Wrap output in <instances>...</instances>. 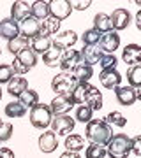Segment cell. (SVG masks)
<instances>
[{"mask_svg": "<svg viewBox=\"0 0 141 158\" xmlns=\"http://www.w3.org/2000/svg\"><path fill=\"white\" fill-rule=\"evenodd\" d=\"M85 137L92 144H101L106 146L109 139L113 137V128L104 121V119H90L85 128Z\"/></svg>", "mask_w": 141, "mask_h": 158, "instance_id": "6da1fadb", "label": "cell"}, {"mask_svg": "<svg viewBox=\"0 0 141 158\" xmlns=\"http://www.w3.org/2000/svg\"><path fill=\"white\" fill-rule=\"evenodd\" d=\"M106 153L109 158H127L130 153V137H127V134L113 135L106 146Z\"/></svg>", "mask_w": 141, "mask_h": 158, "instance_id": "7a4b0ae2", "label": "cell"}, {"mask_svg": "<svg viewBox=\"0 0 141 158\" xmlns=\"http://www.w3.org/2000/svg\"><path fill=\"white\" fill-rule=\"evenodd\" d=\"M35 63H37V55H35L30 48H27V49H23L21 53H18L16 56H14V62L11 63V67H12V70H14V74L23 76V74H27L30 69H34Z\"/></svg>", "mask_w": 141, "mask_h": 158, "instance_id": "3957f363", "label": "cell"}, {"mask_svg": "<svg viewBox=\"0 0 141 158\" xmlns=\"http://www.w3.org/2000/svg\"><path fill=\"white\" fill-rule=\"evenodd\" d=\"M78 85L76 79L73 77L71 72H60L51 79V90L56 95H71L74 90V86Z\"/></svg>", "mask_w": 141, "mask_h": 158, "instance_id": "277c9868", "label": "cell"}, {"mask_svg": "<svg viewBox=\"0 0 141 158\" xmlns=\"http://www.w3.org/2000/svg\"><path fill=\"white\" fill-rule=\"evenodd\" d=\"M51 118H53V114H51L50 107L46 104H37L30 109V123L34 125L35 128L41 130L48 128L51 123Z\"/></svg>", "mask_w": 141, "mask_h": 158, "instance_id": "5b68a950", "label": "cell"}, {"mask_svg": "<svg viewBox=\"0 0 141 158\" xmlns=\"http://www.w3.org/2000/svg\"><path fill=\"white\" fill-rule=\"evenodd\" d=\"M51 132L55 135H69L74 130V118H71L69 114H58V116H53L51 118Z\"/></svg>", "mask_w": 141, "mask_h": 158, "instance_id": "8992f818", "label": "cell"}, {"mask_svg": "<svg viewBox=\"0 0 141 158\" xmlns=\"http://www.w3.org/2000/svg\"><path fill=\"white\" fill-rule=\"evenodd\" d=\"M48 7H50V16L55 18L56 21L67 19L73 12L69 0H51V2H48Z\"/></svg>", "mask_w": 141, "mask_h": 158, "instance_id": "52a82bcc", "label": "cell"}, {"mask_svg": "<svg viewBox=\"0 0 141 158\" xmlns=\"http://www.w3.org/2000/svg\"><path fill=\"white\" fill-rule=\"evenodd\" d=\"M99 49L104 53V55H115V51L118 49L120 46V35L117 32H108V34L101 35V40H99Z\"/></svg>", "mask_w": 141, "mask_h": 158, "instance_id": "ba28073f", "label": "cell"}, {"mask_svg": "<svg viewBox=\"0 0 141 158\" xmlns=\"http://www.w3.org/2000/svg\"><path fill=\"white\" fill-rule=\"evenodd\" d=\"M109 21H111V30L113 32H117L118 34L120 30H125L129 27L130 23V12L127 9H115L113 14L109 16Z\"/></svg>", "mask_w": 141, "mask_h": 158, "instance_id": "9c48e42d", "label": "cell"}, {"mask_svg": "<svg viewBox=\"0 0 141 158\" xmlns=\"http://www.w3.org/2000/svg\"><path fill=\"white\" fill-rule=\"evenodd\" d=\"M48 107L53 116H58V114H67L74 107V104L71 100V95H56Z\"/></svg>", "mask_w": 141, "mask_h": 158, "instance_id": "30bf717a", "label": "cell"}, {"mask_svg": "<svg viewBox=\"0 0 141 158\" xmlns=\"http://www.w3.org/2000/svg\"><path fill=\"white\" fill-rule=\"evenodd\" d=\"M76 40H78V35H76V32H73V30H65V32H60V34L55 35V39L51 40V46L53 48H56V49H69L71 46L76 44Z\"/></svg>", "mask_w": 141, "mask_h": 158, "instance_id": "8fae6325", "label": "cell"}, {"mask_svg": "<svg viewBox=\"0 0 141 158\" xmlns=\"http://www.w3.org/2000/svg\"><path fill=\"white\" fill-rule=\"evenodd\" d=\"M81 62V56H79V51L76 49H65L62 55V60H60V65L58 67L62 69V72H73L74 67H78Z\"/></svg>", "mask_w": 141, "mask_h": 158, "instance_id": "7c38bea8", "label": "cell"}, {"mask_svg": "<svg viewBox=\"0 0 141 158\" xmlns=\"http://www.w3.org/2000/svg\"><path fill=\"white\" fill-rule=\"evenodd\" d=\"M99 81L101 85L106 88V90H115L118 88L120 83H122V76L117 69H109V70H101L99 74Z\"/></svg>", "mask_w": 141, "mask_h": 158, "instance_id": "4fadbf2b", "label": "cell"}, {"mask_svg": "<svg viewBox=\"0 0 141 158\" xmlns=\"http://www.w3.org/2000/svg\"><path fill=\"white\" fill-rule=\"evenodd\" d=\"M102 55H104V53L99 49V46H83V49L79 51L81 62L86 63V65H90V67H94L95 63H99Z\"/></svg>", "mask_w": 141, "mask_h": 158, "instance_id": "5bb4252c", "label": "cell"}, {"mask_svg": "<svg viewBox=\"0 0 141 158\" xmlns=\"http://www.w3.org/2000/svg\"><path fill=\"white\" fill-rule=\"evenodd\" d=\"M39 30H41V21H37L35 18L28 16L27 19H23L21 25H20V32H21L23 37H27L28 40L34 39L39 35Z\"/></svg>", "mask_w": 141, "mask_h": 158, "instance_id": "9a60e30c", "label": "cell"}, {"mask_svg": "<svg viewBox=\"0 0 141 158\" xmlns=\"http://www.w3.org/2000/svg\"><path fill=\"white\" fill-rule=\"evenodd\" d=\"M18 35H20V23H16L11 18L0 21V37H4L6 40H12Z\"/></svg>", "mask_w": 141, "mask_h": 158, "instance_id": "2e32d148", "label": "cell"}, {"mask_svg": "<svg viewBox=\"0 0 141 158\" xmlns=\"http://www.w3.org/2000/svg\"><path fill=\"white\" fill-rule=\"evenodd\" d=\"M122 60H124L127 65L134 67V65H139L141 62V46L138 44H127L122 51Z\"/></svg>", "mask_w": 141, "mask_h": 158, "instance_id": "e0dca14e", "label": "cell"}, {"mask_svg": "<svg viewBox=\"0 0 141 158\" xmlns=\"http://www.w3.org/2000/svg\"><path fill=\"white\" fill-rule=\"evenodd\" d=\"M115 97H117V100H118L120 106H132L138 98H136V90L134 88H130V86H118V88H115Z\"/></svg>", "mask_w": 141, "mask_h": 158, "instance_id": "ac0fdd59", "label": "cell"}, {"mask_svg": "<svg viewBox=\"0 0 141 158\" xmlns=\"http://www.w3.org/2000/svg\"><path fill=\"white\" fill-rule=\"evenodd\" d=\"M58 148V141H56V135L51 132V130H46L42 132L39 137V149L42 153H53Z\"/></svg>", "mask_w": 141, "mask_h": 158, "instance_id": "d6986e66", "label": "cell"}, {"mask_svg": "<svg viewBox=\"0 0 141 158\" xmlns=\"http://www.w3.org/2000/svg\"><path fill=\"white\" fill-rule=\"evenodd\" d=\"M83 106H88L92 111H99L102 107V93L97 90L95 86H92L86 90V95H85V104Z\"/></svg>", "mask_w": 141, "mask_h": 158, "instance_id": "ffe728a7", "label": "cell"}, {"mask_svg": "<svg viewBox=\"0 0 141 158\" xmlns=\"http://www.w3.org/2000/svg\"><path fill=\"white\" fill-rule=\"evenodd\" d=\"M25 90H28V81L25 77L14 76V77L7 83V93L12 97H20Z\"/></svg>", "mask_w": 141, "mask_h": 158, "instance_id": "44dd1931", "label": "cell"}, {"mask_svg": "<svg viewBox=\"0 0 141 158\" xmlns=\"http://www.w3.org/2000/svg\"><path fill=\"white\" fill-rule=\"evenodd\" d=\"M30 16V4L27 2H14L11 6V19L14 21H23Z\"/></svg>", "mask_w": 141, "mask_h": 158, "instance_id": "7402d4cb", "label": "cell"}, {"mask_svg": "<svg viewBox=\"0 0 141 158\" xmlns=\"http://www.w3.org/2000/svg\"><path fill=\"white\" fill-rule=\"evenodd\" d=\"M71 74L76 79V83H88L90 77L94 76V67L86 65V63H79L78 67H74V70Z\"/></svg>", "mask_w": 141, "mask_h": 158, "instance_id": "603a6c76", "label": "cell"}, {"mask_svg": "<svg viewBox=\"0 0 141 158\" xmlns=\"http://www.w3.org/2000/svg\"><path fill=\"white\" fill-rule=\"evenodd\" d=\"M30 49L34 51L35 55H44L46 51L51 48V39L50 37H42V35H37L34 39H30Z\"/></svg>", "mask_w": 141, "mask_h": 158, "instance_id": "cb8c5ba5", "label": "cell"}, {"mask_svg": "<svg viewBox=\"0 0 141 158\" xmlns=\"http://www.w3.org/2000/svg\"><path fill=\"white\" fill-rule=\"evenodd\" d=\"M30 16L35 18L37 21H42L50 16V7H48V2H42V0H37L30 6Z\"/></svg>", "mask_w": 141, "mask_h": 158, "instance_id": "d4e9b609", "label": "cell"}, {"mask_svg": "<svg viewBox=\"0 0 141 158\" xmlns=\"http://www.w3.org/2000/svg\"><path fill=\"white\" fill-rule=\"evenodd\" d=\"M58 30H60V21H56L55 18L48 16L46 19H42L39 35H42V37H50V35H55Z\"/></svg>", "mask_w": 141, "mask_h": 158, "instance_id": "484cf974", "label": "cell"}, {"mask_svg": "<svg viewBox=\"0 0 141 158\" xmlns=\"http://www.w3.org/2000/svg\"><path fill=\"white\" fill-rule=\"evenodd\" d=\"M18 102H20L25 109H27V107L32 109L34 106L39 104V93H37L35 90H25L21 95L18 97Z\"/></svg>", "mask_w": 141, "mask_h": 158, "instance_id": "4316f807", "label": "cell"}, {"mask_svg": "<svg viewBox=\"0 0 141 158\" xmlns=\"http://www.w3.org/2000/svg\"><path fill=\"white\" fill-rule=\"evenodd\" d=\"M85 148V139L78 134H69L65 135V149L73 153H79Z\"/></svg>", "mask_w": 141, "mask_h": 158, "instance_id": "83f0119b", "label": "cell"}, {"mask_svg": "<svg viewBox=\"0 0 141 158\" xmlns=\"http://www.w3.org/2000/svg\"><path fill=\"white\" fill-rule=\"evenodd\" d=\"M64 51L62 49H56V48H50L42 55V62L48 65V67H58L60 65V60H62Z\"/></svg>", "mask_w": 141, "mask_h": 158, "instance_id": "f1b7e54d", "label": "cell"}, {"mask_svg": "<svg viewBox=\"0 0 141 158\" xmlns=\"http://www.w3.org/2000/svg\"><path fill=\"white\" fill-rule=\"evenodd\" d=\"M94 30H97L99 34H108L111 32V21H109V16L104 14V12H99L94 18Z\"/></svg>", "mask_w": 141, "mask_h": 158, "instance_id": "f546056e", "label": "cell"}, {"mask_svg": "<svg viewBox=\"0 0 141 158\" xmlns=\"http://www.w3.org/2000/svg\"><path fill=\"white\" fill-rule=\"evenodd\" d=\"M28 44H30V40H28L27 37H23V35H18V37H14L12 40H9V44H7V49H9V53H12V55L16 56L18 53H21L23 49H27Z\"/></svg>", "mask_w": 141, "mask_h": 158, "instance_id": "4dcf8cb0", "label": "cell"}, {"mask_svg": "<svg viewBox=\"0 0 141 158\" xmlns=\"http://www.w3.org/2000/svg\"><path fill=\"white\" fill-rule=\"evenodd\" d=\"M25 113H27V109L23 107L18 100L9 102V104L6 106V116H7V118H11V119L23 118V116H25Z\"/></svg>", "mask_w": 141, "mask_h": 158, "instance_id": "1f68e13d", "label": "cell"}, {"mask_svg": "<svg viewBox=\"0 0 141 158\" xmlns=\"http://www.w3.org/2000/svg\"><path fill=\"white\" fill-rule=\"evenodd\" d=\"M127 81H129L130 88H141V65H134V67H129L127 70Z\"/></svg>", "mask_w": 141, "mask_h": 158, "instance_id": "d6a6232c", "label": "cell"}, {"mask_svg": "<svg viewBox=\"0 0 141 158\" xmlns=\"http://www.w3.org/2000/svg\"><path fill=\"white\" fill-rule=\"evenodd\" d=\"M104 121H106L109 127H111V125H115V127H120V128H124L125 125H127V119H125V116H124L122 113H118V111H111V113H109L106 118H104Z\"/></svg>", "mask_w": 141, "mask_h": 158, "instance_id": "836d02e7", "label": "cell"}, {"mask_svg": "<svg viewBox=\"0 0 141 158\" xmlns=\"http://www.w3.org/2000/svg\"><path fill=\"white\" fill-rule=\"evenodd\" d=\"M101 35L97 30L90 28V30H85V34L81 35V40H83L85 46H97L99 44V40H101Z\"/></svg>", "mask_w": 141, "mask_h": 158, "instance_id": "e575fe53", "label": "cell"}, {"mask_svg": "<svg viewBox=\"0 0 141 158\" xmlns=\"http://www.w3.org/2000/svg\"><path fill=\"white\" fill-rule=\"evenodd\" d=\"M106 155V146H101V144H90L85 151V158H104Z\"/></svg>", "mask_w": 141, "mask_h": 158, "instance_id": "d590c367", "label": "cell"}, {"mask_svg": "<svg viewBox=\"0 0 141 158\" xmlns=\"http://www.w3.org/2000/svg\"><path fill=\"white\" fill-rule=\"evenodd\" d=\"M92 111L88 106H79L78 109H76V118H74V121L78 119V121H81V123H88L92 119Z\"/></svg>", "mask_w": 141, "mask_h": 158, "instance_id": "8d00e7d4", "label": "cell"}, {"mask_svg": "<svg viewBox=\"0 0 141 158\" xmlns=\"http://www.w3.org/2000/svg\"><path fill=\"white\" fill-rule=\"evenodd\" d=\"M14 77V70H12L11 63H0V85L9 83Z\"/></svg>", "mask_w": 141, "mask_h": 158, "instance_id": "74e56055", "label": "cell"}, {"mask_svg": "<svg viewBox=\"0 0 141 158\" xmlns=\"http://www.w3.org/2000/svg\"><path fill=\"white\" fill-rule=\"evenodd\" d=\"M117 56L115 55H102V58L99 60V65H101L102 70H109V69H117Z\"/></svg>", "mask_w": 141, "mask_h": 158, "instance_id": "f35d334b", "label": "cell"}, {"mask_svg": "<svg viewBox=\"0 0 141 158\" xmlns=\"http://www.w3.org/2000/svg\"><path fill=\"white\" fill-rule=\"evenodd\" d=\"M12 125L11 123H6V121H2V125H0V142H6L11 139L12 135Z\"/></svg>", "mask_w": 141, "mask_h": 158, "instance_id": "ab89813d", "label": "cell"}, {"mask_svg": "<svg viewBox=\"0 0 141 158\" xmlns=\"http://www.w3.org/2000/svg\"><path fill=\"white\" fill-rule=\"evenodd\" d=\"M130 151L134 153L136 156H141V137L139 135L130 139Z\"/></svg>", "mask_w": 141, "mask_h": 158, "instance_id": "60d3db41", "label": "cell"}, {"mask_svg": "<svg viewBox=\"0 0 141 158\" xmlns=\"http://www.w3.org/2000/svg\"><path fill=\"white\" fill-rule=\"evenodd\" d=\"M69 4H71V7H73V9H78V11H85V9H88V7H90V0H71V2H69Z\"/></svg>", "mask_w": 141, "mask_h": 158, "instance_id": "b9f144b4", "label": "cell"}, {"mask_svg": "<svg viewBox=\"0 0 141 158\" xmlns=\"http://www.w3.org/2000/svg\"><path fill=\"white\" fill-rule=\"evenodd\" d=\"M0 158H14V151L9 148H0Z\"/></svg>", "mask_w": 141, "mask_h": 158, "instance_id": "7bdbcfd3", "label": "cell"}, {"mask_svg": "<svg viewBox=\"0 0 141 158\" xmlns=\"http://www.w3.org/2000/svg\"><path fill=\"white\" fill-rule=\"evenodd\" d=\"M60 158H81L79 156V153H73V151H65L60 155Z\"/></svg>", "mask_w": 141, "mask_h": 158, "instance_id": "ee69618b", "label": "cell"}, {"mask_svg": "<svg viewBox=\"0 0 141 158\" xmlns=\"http://www.w3.org/2000/svg\"><path fill=\"white\" fill-rule=\"evenodd\" d=\"M136 27H138V30H141V11L136 12Z\"/></svg>", "mask_w": 141, "mask_h": 158, "instance_id": "f6af8a7d", "label": "cell"}, {"mask_svg": "<svg viewBox=\"0 0 141 158\" xmlns=\"http://www.w3.org/2000/svg\"><path fill=\"white\" fill-rule=\"evenodd\" d=\"M136 98H138V100H139V98H141V90H139V88L136 90Z\"/></svg>", "mask_w": 141, "mask_h": 158, "instance_id": "bcb514c9", "label": "cell"}, {"mask_svg": "<svg viewBox=\"0 0 141 158\" xmlns=\"http://www.w3.org/2000/svg\"><path fill=\"white\" fill-rule=\"evenodd\" d=\"M0 100H2V88H0Z\"/></svg>", "mask_w": 141, "mask_h": 158, "instance_id": "7dc6e473", "label": "cell"}, {"mask_svg": "<svg viewBox=\"0 0 141 158\" xmlns=\"http://www.w3.org/2000/svg\"><path fill=\"white\" fill-rule=\"evenodd\" d=\"M0 125H2V119H0Z\"/></svg>", "mask_w": 141, "mask_h": 158, "instance_id": "c3c4849f", "label": "cell"}, {"mask_svg": "<svg viewBox=\"0 0 141 158\" xmlns=\"http://www.w3.org/2000/svg\"><path fill=\"white\" fill-rule=\"evenodd\" d=\"M0 55H2V51H0Z\"/></svg>", "mask_w": 141, "mask_h": 158, "instance_id": "681fc988", "label": "cell"}]
</instances>
